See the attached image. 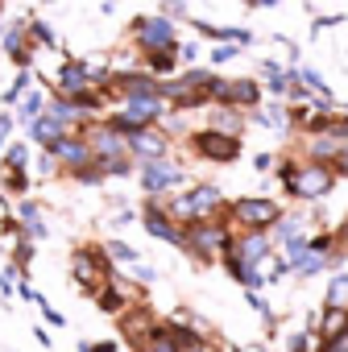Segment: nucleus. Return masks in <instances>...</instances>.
<instances>
[{
	"instance_id": "obj_28",
	"label": "nucleus",
	"mask_w": 348,
	"mask_h": 352,
	"mask_svg": "<svg viewBox=\"0 0 348 352\" xmlns=\"http://www.w3.org/2000/svg\"><path fill=\"white\" fill-rule=\"evenodd\" d=\"M79 352H116V344H112V340H87Z\"/></svg>"
},
{
	"instance_id": "obj_24",
	"label": "nucleus",
	"mask_w": 348,
	"mask_h": 352,
	"mask_svg": "<svg viewBox=\"0 0 348 352\" xmlns=\"http://www.w3.org/2000/svg\"><path fill=\"white\" fill-rule=\"evenodd\" d=\"M327 307H344V274L331 278V290H327Z\"/></svg>"
},
{
	"instance_id": "obj_11",
	"label": "nucleus",
	"mask_w": 348,
	"mask_h": 352,
	"mask_svg": "<svg viewBox=\"0 0 348 352\" xmlns=\"http://www.w3.org/2000/svg\"><path fill=\"white\" fill-rule=\"evenodd\" d=\"M124 149L137 153V157H145V162H153V157H166V137L153 133L149 124H141V129L124 133Z\"/></svg>"
},
{
	"instance_id": "obj_21",
	"label": "nucleus",
	"mask_w": 348,
	"mask_h": 352,
	"mask_svg": "<svg viewBox=\"0 0 348 352\" xmlns=\"http://www.w3.org/2000/svg\"><path fill=\"white\" fill-rule=\"evenodd\" d=\"M108 253H112L116 261H129V265L137 261V249H133V245H124V241H112V245H108Z\"/></svg>"
},
{
	"instance_id": "obj_2",
	"label": "nucleus",
	"mask_w": 348,
	"mask_h": 352,
	"mask_svg": "<svg viewBox=\"0 0 348 352\" xmlns=\"http://www.w3.org/2000/svg\"><path fill=\"white\" fill-rule=\"evenodd\" d=\"M331 170L323 166V162H311V166H303V170H290V179H286V187H290V195H298V199H323L327 191H331Z\"/></svg>"
},
{
	"instance_id": "obj_17",
	"label": "nucleus",
	"mask_w": 348,
	"mask_h": 352,
	"mask_svg": "<svg viewBox=\"0 0 348 352\" xmlns=\"http://www.w3.org/2000/svg\"><path fill=\"white\" fill-rule=\"evenodd\" d=\"M149 58V75H170L174 67H179V46H157V50H145Z\"/></svg>"
},
{
	"instance_id": "obj_5",
	"label": "nucleus",
	"mask_w": 348,
	"mask_h": 352,
	"mask_svg": "<svg viewBox=\"0 0 348 352\" xmlns=\"http://www.w3.org/2000/svg\"><path fill=\"white\" fill-rule=\"evenodd\" d=\"M278 216H282V208L274 199H237L232 204V220L245 224V228H253V232H265Z\"/></svg>"
},
{
	"instance_id": "obj_30",
	"label": "nucleus",
	"mask_w": 348,
	"mask_h": 352,
	"mask_svg": "<svg viewBox=\"0 0 348 352\" xmlns=\"http://www.w3.org/2000/svg\"><path fill=\"white\" fill-rule=\"evenodd\" d=\"M133 265H137V261H133ZM137 278H141V282H153V278H157V274H153V270H149V265H137Z\"/></svg>"
},
{
	"instance_id": "obj_3",
	"label": "nucleus",
	"mask_w": 348,
	"mask_h": 352,
	"mask_svg": "<svg viewBox=\"0 0 348 352\" xmlns=\"http://www.w3.org/2000/svg\"><path fill=\"white\" fill-rule=\"evenodd\" d=\"M133 42L141 50H157V46H174V21L170 17H133Z\"/></svg>"
},
{
	"instance_id": "obj_1",
	"label": "nucleus",
	"mask_w": 348,
	"mask_h": 352,
	"mask_svg": "<svg viewBox=\"0 0 348 352\" xmlns=\"http://www.w3.org/2000/svg\"><path fill=\"white\" fill-rule=\"evenodd\" d=\"M220 204H224V199H220L216 187H195V191H187L183 199H174V204H170V216H174V220H183V224H195V220H208Z\"/></svg>"
},
{
	"instance_id": "obj_34",
	"label": "nucleus",
	"mask_w": 348,
	"mask_h": 352,
	"mask_svg": "<svg viewBox=\"0 0 348 352\" xmlns=\"http://www.w3.org/2000/svg\"><path fill=\"white\" fill-rule=\"evenodd\" d=\"M42 5H50V0H42Z\"/></svg>"
},
{
	"instance_id": "obj_23",
	"label": "nucleus",
	"mask_w": 348,
	"mask_h": 352,
	"mask_svg": "<svg viewBox=\"0 0 348 352\" xmlns=\"http://www.w3.org/2000/svg\"><path fill=\"white\" fill-rule=\"evenodd\" d=\"M5 162H9L13 170H21V166L30 162V149H25V145H13V149H5Z\"/></svg>"
},
{
	"instance_id": "obj_9",
	"label": "nucleus",
	"mask_w": 348,
	"mask_h": 352,
	"mask_svg": "<svg viewBox=\"0 0 348 352\" xmlns=\"http://www.w3.org/2000/svg\"><path fill=\"white\" fill-rule=\"evenodd\" d=\"M179 183H183V170L174 166V162H166V157H153V162H145V170H141V187H145L149 195H162V191L179 187Z\"/></svg>"
},
{
	"instance_id": "obj_15",
	"label": "nucleus",
	"mask_w": 348,
	"mask_h": 352,
	"mask_svg": "<svg viewBox=\"0 0 348 352\" xmlns=\"http://www.w3.org/2000/svg\"><path fill=\"white\" fill-rule=\"evenodd\" d=\"M145 228H149V236H157V241H170V245H183V232L170 224V216H162L153 204L145 208Z\"/></svg>"
},
{
	"instance_id": "obj_12",
	"label": "nucleus",
	"mask_w": 348,
	"mask_h": 352,
	"mask_svg": "<svg viewBox=\"0 0 348 352\" xmlns=\"http://www.w3.org/2000/svg\"><path fill=\"white\" fill-rule=\"evenodd\" d=\"M46 149H50V157H54V162H63L67 170H75V166L91 162V145H87V141H79V137H67V133H63L58 141H50Z\"/></svg>"
},
{
	"instance_id": "obj_19",
	"label": "nucleus",
	"mask_w": 348,
	"mask_h": 352,
	"mask_svg": "<svg viewBox=\"0 0 348 352\" xmlns=\"http://www.w3.org/2000/svg\"><path fill=\"white\" fill-rule=\"evenodd\" d=\"M100 307H104V311H120V307H124V290H120L116 282H112L108 290L100 286Z\"/></svg>"
},
{
	"instance_id": "obj_20",
	"label": "nucleus",
	"mask_w": 348,
	"mask_h": 352,
	"mask_svg": "<svg viewBox=\"0 0 348 352\" xmlns=\"http://www.w3.org/2000/svg\"><path fill=\"white\" fill-rule=\"evenodd\" d=\"M42 108H46V100H42V91H30V96L21 100V120L30 124V120H34V116H38Z\"/></svg>"
},
{
	"instance_id": "obj_25",
	"label": "nucleus",
	"mask_w": 348,
	"mask_h": 352,
	"mask_svg": "<svg viewBox=\"0 0 348 352\" xmlns=\"http://www.w3.org/2000/svg\"><path fill=\"white\" fill-rule=\"evenodd\" d=\"M257 124H265V129H282L286 120H282V108H265L261 116H257Z\"/></svg>"
},
{
	"instance_id": "obj_27",
	"label": "nucleus",
	"mask_w": 348,
	"mask_h": 352,
	"mask_svg": "<svg viewBox=\"0 0 348 352\" xmlns=\"http://www.w3.org/2000/svg\"><path fill=\"white\" fill-rule=\"evenodd\" d=\"M319 352H344V331H331V336L319 344Z\"/></svg>"
},
{
	"instance_id": "obj_8",
	"label": "nucleus",
	"mask_w": 348,
	"mask_h": 352,
	"mask_svg": "<svg viewBox=\"0 0 348 352\" xmlns=\"http://www.w3.org/2000/svg\"><path fill=\"white\" fill-rule=\"evenodd\" d=\"M183 245L195 249L199 257H212V253H220L228 245V228L216 224V220H195L191 224V236H183Z\"/></svg>"
},
{
	"instance_id": "obj_6",
	"label": "nucleus",
	"mask_w": 348,
	"mask_h": 352,
	"mask_svg": "<svg viewBox=\"0 0 348 352\" xmlns=\"http://www.w3.org/2000/svg\"><path fill=\"white\" fill-rule=\"evenodd\" d=\"M71 278L79 282V286H104L108 282V261H104V253L100 249H75V257H71Z\"/></svg>"
},
{
	"instance_id": "obj_4",
	"label": "nucleus",
	"mask_w": 348,
	"mask_h": 352,
	"mask_svg": "<svg viewBox=\"0 0 348 352\" xmlns=\"http://www.w3.org/2000/svg\"><path fill=\"white\" fill-rule=\"evenodd\" d=\"M191 145H195V153H199V157H208V162H237V157H241V141H237V137H228V133H216V129L195 133V137H191Z\"/></svg>"
},
{
	"instance_id": "obj_7",
	"label": "nucleus",
	"mask_w": 348,
	"mask_h": 352,
	"mask_svg": "<svg viewBox=\"0 0 348 352\" xmlns=\"http://www.w3.org/2000/svg\"><path fill=\"white\" fill-rule=\"evenodd\" d=\"M212 100H220V104H228V108H253L257 100H261V87H257V79H216L212 83Z\"/></svg>"
},
{
	"instance_id": "obj_31",
	"label": "nucleus",
	"mask_w": 348,
	"mask_h": 352,
	"mask_svg": "<svg viewBox=\"0 0 348 352\" xmlns=\"http://www.w3.org/2000/svg\"><path fill=\"white\" fill-rule=\"evenodd\" d=\"M42 311H46V319H50V323H54V327H63V323H67V319H63V315H58V311H50V307H46V302H42Z\"/></svg>"
},
{
	"instance_id": "obj_33",
	"label": "nucleus",
	"mask_w": 348,
	"mask_h": 352,
	"mask_svg": "<svg viewBox=\"0 0 348 352\" xmlns=\"http://www.w3.org/2000/svg\"><path fill=\"white\" fill-rule=\"evenodd\" d=\"M0 220H5V199H0Z\"/></svg>"
},
{
	"instance_id": "obj_32",
	"label": "nucleus",
	"mask_w": 348,
	"mask_h": 352,
	"mask_svg": "<svg viewBox=\"0 0 348 352\" xmlns=\"http://www.w3.org/2000/svg\"><path fill=\"white\" fill-rule=\"evenodd\" d=\"M290 352H307V336H290Z\"/></svg>"
},
{
	"instance_id": "obj_14",
	"label": "nucleus",
	"mask_w": 348,
	"mask_h": 352,
	"mask_svg": "<svg viewBox=\"0 0 348 352\" xmlns=\"http://www.w3.org/2000/svg\"><path fill=\"white\" fill-rule=\"evenodd\" d=\"M120 327H124V336H129V340H133V344H137V348H145V344H149V336H153V327H157V323H153V319H149V311H129V315H124V319H120Z\"/></svg>"
},
{
	"instance_id": "obj_16",
	"label": "nucleus",
	"mask_w": 348,
	"mask_h": 352,
	"mask_svg": "<svg viewBox=\"0 0 348 352\" xmlns=\"http://www.w3.org/2000/svg\"><path fill=\"white\" fill-rule=\"evenodd\" d=\"M63 133H67V129H63V124H58V120H54V116H50L46 108H42V112H38V116L30 120V137H34L38 145H50V141H58Z\"/></svg>"
},
{
	"instance_id": "obj_18",
	"label": "nucleus",
	"mask_w": 348,
	"mask_h": 352,
	"mask_svg": "<svg viewBox=\"0 0 348 352\" xmlns=\"http://www.w3.org/2000/svg\"><path fill=\"white\" fill-rule=\"evenodd\" d=\"M208 129H216V133H228V137H237V133H241V112L224 104V108H216V112H212V124H208Z\"/></svg>"
},
{
	"instance_id": "obj_13",
	"label": "nucleus",
	"mask_w": 348,
	"mask_h": 352,
	"mask_svg": "<svg viewBox=\"0 0 348 352\" xmlns=\"http://www.w3.org/2000/svg\"><path fill=\"white\" fill-rule=\"evenodd\" d=\"M224 253H232V257L245 261V265H261V261L270 257V236H265V232H249L245 241H228Z\"/></svg>"
},
{
	"instance_id": "obj_10",
	"label": "nucleus",
	"mask_w": 348,
	"mask_h": 352,
	"mask_svg": "<svg viewBox=\"0 0 348 352\" xmlns=\"http://www.w3.org/2000/svg\"><path fill=\"white\" fill-rule=\"evenodd\" d=\"M54 87H58V96H67V100H75V96H83V91H91L96 87V79H91V71H87V63H63V71H58V79H54Z\"/></svg>"
},
{
	"instance_id": "obj_26",
	"label": "nucleus",
	"mask_w": 348,
	"mask_h": 352,
	"mask_svg": "<svg viewBox=\"0 0 348 352\" xmlns=\"http://www.w3.org/2000/svg\"><path fill=\"white\" fill-rule=\"evenodd\" d=\"M162 17H187V0H162Z\"/></svg>"
},
{
	"instance_id": "obj_29",
	"label": "nucleus",
	"mask_w": 348,
	"mask_h": 352,
	"mask_svg": "<svg viewBox=\"0 0 348 352\" xmlns=\"http://www.w3.org/2000/svg\"><path fill=\"white\" fill-rule=\"evenodd\" d=\"M17 261H21V265H30V261H34V245H30V241H21V249H17Z\"/></svg>"
},
{
	"instance_id": "obj_22",
	"label": "nucleus",
	"mask_w": 348,
	"mask_h": 352,
	"mask_svg": "<svg viewBox=\"0 0 348 352\" xmlns=\"http://www.w3.org/2000/svg\"><path fill=\"white\" fill-rule=\"evenodd\" d=\"M237 54H241L237 42H220V46L212 50V63H228V58H237Z\"/></svg>"
}]
</instances>
